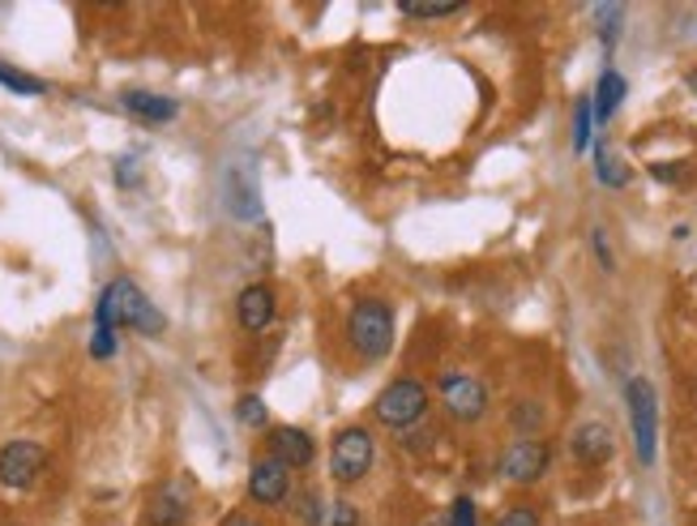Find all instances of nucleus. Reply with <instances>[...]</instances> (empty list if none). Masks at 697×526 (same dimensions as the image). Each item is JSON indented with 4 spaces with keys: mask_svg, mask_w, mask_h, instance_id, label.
Segmentation results:
<instances>
[{
    "mask_svg": "<svg viewBox=\"0 0 697 526\" xmlns=\"http://www.w3.org/2000/svg\"><path fill=\"white\" fill-rule=\"evenodd\" d=\"M236 526H258V523H249V518H240V523H236Z\"/></svg>",
    "mask_w": 697,
    "mask_h": 526,
    "instance_id": "30",
    "label": "nucleus"
},
{
    "mask_svg": "<svg viewBox=\"0 0 697 526\" xmlns=\"http://www.w3.org/2000/svg\"><path fill=\"white\" fill-rule=\"evenodd\" d=\"M274 312H278V300H274V291H270L265 283L244 287L240 300H236V317H240V325H244L249 334H262L265 325L274 321Z\"/></svg>",
    "mask_w": 697,
    "mask_h": 526,
    "instance_id": "12",
    "label": "nucleus"
},
{
    "mask_svg": "<svg viewBox=\"0 0 697 526\" xmlns=\"http://www.w3.org/2000/svg\"><path fill=\"white\" fill-rule=\"evenodd\" d=\"M424 415H429V386L415 381V377H398V381H390V386L377 395V402H373V420L386 424L390 433L415 428Z\"/></svg>",
    "mask_w": 697,
    "mask_h": 526,
    "instance_id": "3",
    "label": "nucleus"
},
{
    "mask_svg": "<svg viewBox=\"0 0 697 526\" xmlns=\"http://www.w3.org/2000/svg\"><path fill=\"white\" fill-rule=\"evenodd\" d=\"M258 202H262V193H258L249 168H236V172L227 175V206H231V215H236V219H258V215H262Z\"/></svg>",
    "mask_w": 697,
    "mask_h": 526,
    "instance_id": "15",
    "label": "nucleus"
},
{
    "mask_svg": "<svg viewBox=\"0 0 697 526\" xmlns=\"http://www.w3.org/2000/svg\"><path fill=\"white\" fill-rule=\"evenodd\" d=\"M292 505H296V514H300V523H305V526H325V518H330L325 501H321L312 488L296 492V496H292Z\"/></svg>",
    "mask_w": 697,
    "mask_h": 526,
    "instance_id": "19",
    "label": "nucleus"
},
{
    "mask_svg": "<svg viewBox=\"0 0 697 526\" xmlns=\"http://www.w3.org/2000/svg\"><path fill=\"white\" fill-rule=\"evenodd\" d=\"M188 505H193V496H188L184 483L180 480L163 483L150 496V526H184L188 523Z\"/></svg>",
    "mask_w": 697,
    "mask_h": 526,
    "instance_id": "13",
    "label": "nucleus"
},
{
    "mask_svg": "<svg viewBox=\"0 0 697 526\" xmlns=\"http://www.w3.org/2000/svg\"><path fill=\"white\" fill-rule=\"evenodd\" d=\"M510 424H514L523 437H535V433L544 428V407H539V402H518V407L510 411Z\"/></svg>",
    "mask_w": 697,
    "mask_h": 526,
    "instance_id": "21",
    "label": "nucleus"
},
{
    "mask_svg": "<svg viewBox=\"0 0 697 526\" xmlns=\"http://www.w3.org/2000/svg\"><path fill=\"white\" fill-rule=\"evenodd\" d=\"M0 87L18 90V94H44L47 82H39V78H31V73H22V69H9V65L0 60Z\"/></svg>",
    "mask_w": 697,
    "mask_h": 526,
    "instance_id": "23",
    "label": "nucleus"
},
{
    "mask_svg": "<svg viewBox=\"0 0 697 526\" xmlns=\"http://www.w3.org/2000/svg\"><path fill=\"white\" fill-rule=\"evenodd\" d=\"M595 175H599V184H608V188H625V184H629V168L612 155L608 146H599V155H595Z\"/></svg>",
    "mask_w": 697,
    "mask_h": 526,
    "instance_id": "18",
    "label": "nucleus"
},
{
    "mask_svg": "<svg viewBox=\"0 0 697 526\" xmlns=\"http://www.w3.org/2000/svg\"><path fill=\"white\" fill-rule=\"evenodd\" d=\"M620 18H625V9L620 4H599L595 9V22H599V39H604V47H616V39H620Z\"/></svg>",
    "mask_w": 697,
    "mask_h": 526,
    "instance_id": "22",
    "label": "nucleus"
},
{
    "mask_svg": "<svg viewBox=\"0 0 697 526\" xmlns=\"http://www.w3.org/2000/svg\"><path fill=\"white\" fill-rule=\"evenodd\" d=\"M270 458H278L287 471H305L317 458V445L305 428H292V424H278L270 428Z\"/></svg>",
    "mask_w": 697,
    "mask_h": 526,
    "instance_id": "11",
    "label": "nucleus"
},
{
    "mask_svg": "<svg viewBox=\"0 0 697 526\" xmlns=\"http://www.w3.org/2000/svg\"><path fill=\"white\" fill-rule=\"evenodd\" d=\"M625 407H629V424H633V449L638 462L651 467L654 449H659V398L647 377H629L625 386Z\"/></svg>",
    "mask_w": 697,
    "mask_h": 526,
    "instance_id": "6",
    "label": "nucleus"
},
{
    "mask_svg": "<svg viewBox=\"0 0 697 526\" xmlns=\"http://www.w3.org/2000/svg\"><path fill=\"white\" fill-rule=\"evenodd\" d=\"M121 103H125L129 116L146 121V125H168V121L180 116V103H175V99H168V94H150V90H125Z\"/></svg>",
    "mask_w": 697,
    "mask_h": 526,
    "instance_id": "14",
    "label": "nucleus"
},
{
    "mask_svg": "<svg viewBox=\"0 0 697 526\" xmlns=\"http://www.w3.org/2000/svg\"><path fill=\"white\" fill-rule=\"evenodd\" d=\"M548 467H552V445L539 437H518L510 441L505 449H501V458H496V471L505 476L510 483H535L548 476Z\"/></svg>",
    "mask_w": 697,
    "mask_h": 526,
    "instance_id": "7",
    "label": "nucleus"
},
{
    "mask_svg": "<svg viewBox=\"0 0 697 526\" xmlns=\"http://www.w3.org/2000/svg\"><path fill=\"white\" fill-rule=\"evenodd\" d=\"M90 355H94V359H107V355H116V330H103V325H94V334H90Z\"/></svg>",
    "mask_w": 697,
    "mask_h": 526,
    "instance_id": "27",
    "label": "nucleus"
},
{
    "mask_svg": "<svg viewBox=\"0 0 697 526\" xmlns=\"http://www.w3.org/2000/svg\"><path fill=\"white\" fill-rule=\"evenodd\" d=\"M94 325L103 330H137V334H163V312L146 300V291L133 278H112L94 305Z\"/></svg>",
    "mask_w": 697,
    "mask_h": 526,
    "instance_id": "1",
    "label": "nucleus"
},
{
    "mask_svg": "<svg viewBox=\"0 0 697 526\" xmlns=\"http://www.w3.org/2000/svg\"><path fill=\"white\" fill-rule=\"evenodd\" d=\"M569 454H573L582 467H604L612 454H616V433H612L608 424H599V420H586V424L573 428Z\"/></svg>",
    "mask_w": 697,
    "mask_h": 526,
    "instance_id": "10",
    "label": "nucleus"
},
{
    "mask_svg": "<svg viewBox=\"0 0 697 526\" xmlns=\"http://www.w3.org/2000/svg\"><path fill=\"white\" fill-rule=\"evenodd\" d=\"M496 526H539V510H535V505H510V510L496 518Z\"/></svg>",
    "mask_w": 697,
    "mask_h": 526,
    "instance_id": "26",
    "label": "nucleus"
},
{
    "mask_svg": "<svg viewBox=\"0 0 697 526\" xmlns=\"http://www.w3.org/2000/svg\"><path fill=\"white\" fill-rule=\"evenodd\" d=\"M436 395L449 420L458 424H480L488 415V386H483L476 373H462V368H445L441 381H436Z\"/></svg>",
    "mask_w": 697,
    "mask_h": 526,
    "instance_id": "5",
    "label": "nucleus"
},
{
    "mask_svg": "<svg viewBox=\"0 0 697 526\" xmlns=\"http://www.w3.org/2000/svg\"><path fill=\"white\" fill-rule=\"evenodd\" d=\"M325 526H359V510H355L351 501H334V505H330V518H325Z\"/></svg>",
    "mask_w": 697,
    "mask_h": 526,
    "instance_id": "28",
    "label": "nucleus"
},
{
    "mask_svg": "<svg viewBox=\"0 0 697 526\" xmlns=\"http://www.w3.org/2000/svg\"><path fill=\"white\" fill-rule=\"evenodd\" d=\"M620 99H625V78H620L616 69H604L599 87H595V94H591V107H595V121H599V125H608L612 116H616Z\"/></svg>",
    "mask_w": 697,
    "mask_h": 526,
    "instance_id": "16",
    "label": "nucleus"
},
{
    "mask_svg": "<svg viewBox=\"0 0 697 526\" xmlns=\"http://www.w3.org/2000/svg\"><path fill=\"white\" fill-rule=\"evenodd\" d=\"M424 526H445V523H424Z\"/></svg>",
    "mask_w": 697,
    "mask_h": 526,
    "instance_id": "31",
    "label": "nucleus"
},
{
    "mask_svg": "<svg viewBox=\"0 0 697 526\" xmlns=\"http://www.w3.org/2000/svg\"><path fill=\"white\" fill-rule=\"evenodd\" d=\"M236 415H240V424H244V428H265V420H270V411H265V402L258 395H244V398H240Z\"/></svg>",
    "mask_w": 697,
    "mask_h": 526,
    "instance_id": "24",
    "label": "nucleus"
},
{
    "mask_svg": "<svg viewBox=\"0 0 697 526\" xmlns=\"http://www.w3.org/2000/svg\"><path fill=\"white\" fill-rule=\"evenodd\" d=\"M373 458H377V441L364 424H347L339 428V437L330 445V480L351 488L373 471Z\"/></svg>",
    "mask_w": 697,
    "mask_h": 526,
    "instance_id": "4",
    "label": "nucleus"
},
{
    "mask_svg": "<svg viewBox=\"0 0 697 526\" xmlns=\"http://www.w3.org/2000/svg\"><path fill=\"white\" fill-rule=\"evenodd\" d=\"M398 13H402V18H415V22H445V18H458L462 4H445V0H402Z\"/></svg>",
    "mask_w": 697,
    "mask_h": 526,
    "instance_id": "17",
    "label": "nucleus"
},
{
    "mask_svg": "<svg viewBox=\"0 0 697 526\" xmlns=\"http://www.w3.org/2000/svg\"><path fill=\"white\" fill-rule=\"evenodd\" d=\"M47 462V449L39 441H9L0 449V483L4 488H31Z\"/></svg>",
    "mask_w": 697,
    "mask_h": 526,
    "instance_id": "8",
    "label": "nucleus"
},
{
    "mask_svg": "<svg viewBox=\"0 0 697 526\" xmlns=\"http://www.w3.org/2000/svg\"><path fill=\"white\" fill-rule=\"evenodd\" d=\"M249 496L258 501V505H283V501H292V471L278 462V458H258L253 467H249Z\"/></svg>",
    "mask_w": 697,
    "mask_h": 526,
    "instance_id": "9",
    "label": "nucleus"
},
{
    "mask_svg": "<svg viewBox=\"0 0 697 526\" xmlns=\"http://www.w3.org/2000/svg\"><path fill=\"white\" fill-rule=\"evenodd\" d=\"M591 125H595V107H591V99H578V107H573V150L578 155L591 146Z\"/></svg>",
    "mask_w": 697,
    "mask_h": 526,
    "instance_id": "20",
    "label": "nucleus"
},
{
    "mask_svg": "<svg viewBox=\"0 0 697 526\" xmlns=\"http://www.w3.org/2000/svg\"><path fill=\"white\" fill-rule=\"evenodd\" d=\"M591 244H595V258H599V265H604V270H616V262H612V249H608V231H604V227H595V231H591Z\"/></svg>",
    "mask_w": 697,
    "mask_h": 526,
    "instance_id": "29",
    "label": "nucleus"
},
{
    "mask_svg": "<svg viewBox=\"0 0 697 526\" xmlns=\"http://www.w3.org/2000/svg\"><path fill=\"white\" fill-rule=\"evenodd\" d=\"M445 526H480V510L471 496H454L449 514H445Z\"/></svg>",
    "mask_w": 697,
    "mask_h": 526,
    "instance_id": "25",
    "label": "nucleus"
},
{
    "mask_svg": "<svg viewBox=\"0 0 697 526\" xmlns=\"http://www.w3.org/2000/svg\"><path fill=\"white\" fill-rule=\"evenodd\" d=\"M347 343L359 359H386L393 347V308L386 300H359L347 312Z\"/></svg>",
    "mask_w": 697,
    "mask_h": 526,
    "instance_id": "2",
    "label": "nucleus"
}]
</instances>
